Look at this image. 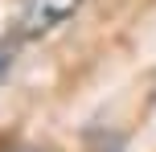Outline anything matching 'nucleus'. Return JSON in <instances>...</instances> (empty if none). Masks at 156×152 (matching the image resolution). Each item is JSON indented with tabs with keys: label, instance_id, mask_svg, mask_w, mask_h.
I'll return each instance as SVG.
<instances>
[{
	"label": "nucleus",
	"instance_id": "obj_1",
	"mask_svg": "<svg viewBox=\"0 0 156 152\" xmlns=\"http://www.w3.org/2000/svg\"><path fill=\"white\" fill-rule=\"evenodd\" d=\"M82 0H16V33L21 37H37V33L58 29L70 21Z\"/></svg>",
	"mask_w": 156,
	"mask_h": 152
},
{
	"label": "nucleus",
	"instance_id": "obj_2",
	"mask_svg": "<svg viewBox=\"0 0 156 152\" xmlns=\"http://www.w3.org/2000/svg\"><path fill=\"white\" fill-rule=\"evenodd\" d=\"M8 66H12V45H8V41H0V78L8 74Z\"/></svg>",
	"mask_w": 156,
	"mask_h": 152
},
{
	"label": "nucleus",
	"instance_id": "obj_3",
	"mask_svg": "<svg viewBox=\"0 0 156 152\" xmlns=\"http://www.w3.org/2000/svg\"><path fill=\"white\" fill-rule=\"evenodd\" d=\"M12 152H41V148H12Z\"/></svg>",
	"mask_w": 156,
	"mask_h": 152
}]
</instances>
